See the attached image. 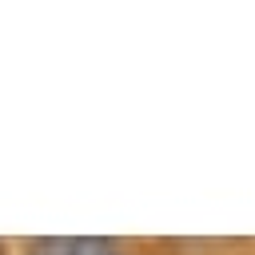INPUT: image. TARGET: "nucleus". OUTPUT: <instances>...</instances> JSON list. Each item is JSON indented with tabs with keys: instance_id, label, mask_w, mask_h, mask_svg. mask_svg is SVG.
Masks as SVG:
<instances>
[{
	"instance_id": "1",
	"label": "nucleus",
	"mask_w": 255,
	"mask_h": 255,
	"mask_svg": "<svg viewBox=\"0 0 255 255\" xmlns=\"http://www.w3.org/2000/svg\"><path fill=\"white\" fill-rule=\"evenodd\" d=\"M28 255H124L112 239L96 235H48L28 247Z\"/></svg>"
}]
</instances>
